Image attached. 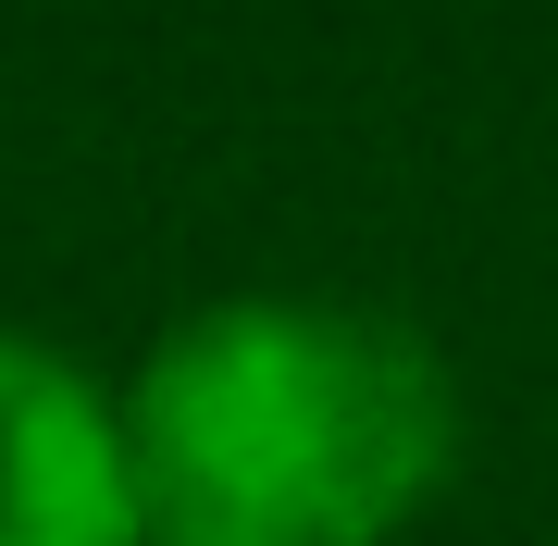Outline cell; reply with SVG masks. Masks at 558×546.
Returning a JSON list of instances; mask_svg holds the SVG:
<instances>
[{"mask_svg": "<svg viewBox=\"0 0 558 546\" xmlns=\"http://www.w3.org/2000/svg\"><path fill=\"white\" fill-rule=\"evenodd\" d=\"M435 435V398L385 336L348 324H199L161 361L149 472L174 485V546H286L299 522H360Z\"/></svg>", "mask_w": 558, "mask_h": 546, "instance_id": "1", "label": "cell"}, {"mask_svg": "<svg viewBox=\"0 0 558 546\" xmlns=\"http://www.w3.org/2000/svg\"><path fill=\"white\" fill-rule=\"evenodd\" d=\"M124 534V460L75 373L0 348V546H112Z\"/></svg>", "mask_w": 558, "mask_h": 546, "instance_id": "2", "label": "cell"}]
</instances>
